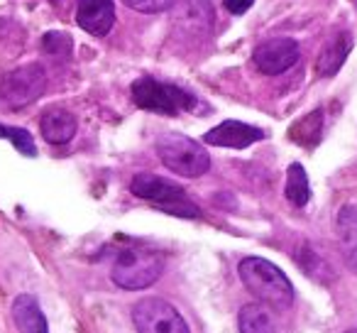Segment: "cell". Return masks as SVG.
<instances>
[{
  "label": "cell",
  "instance_id": "4",
  "mask_svg": "<svg viewBox=\"0 0 357 333\" xmlns=\"http://www.w3.org/2000/svg\"><path fill=\"white\" fill-rule=\"evenodd\" d=\"M157 154L169 172L178 177H204L211 170V154L196 140L181 133H167L157 140Z\"/></svg>",
  "mask_w": 357,
  "mask_h": 333
},
{
  "label": "cell",
  "instance_id": "5",
  "mask_svg": "<svg viewBox=\"0 0 357 333\" xmlns=\"http://www.w3.org/2000/svg\"><path fill=\"white\" fill-rule=\"evenodd\" d=\"M132 101L137 108L159 115H178L184 110H194L199 98L189 91L174 84H164L152 76H142L132 84Z\"/></svg>",
  "mask_w": 357,
  "mask_h": 333
},
{
  "label": "cell",
  "instance_id": "2",
  "mask_svg": "<svg viewBox=\"0 0 357 333\" xmlns=\"http://www.w3.org/2000/svg\"><path fill=\"white\" fill-rule=\"evenodd\" d=\"M162 272H164L162 253L149 248H123L113 260L110 279L120 289L137 292V289L152 287L162 277Z\"/></svg>",
  "mask_w": 357,
  "mask_h": 333
},
{
  "label": "cell",
  "instance_id": "22",
  "mask_svg": "<svg viewBox=\"0 0 357 333\" xmlns=\"http://www.w3.org/2000/svg\"><path fill=\"white\" fill-rule=\"evenodd\" d=\"M120 3H125L130 10L144 13V15H157V13H164L176 6L174 0H120Z\"/></svg>",
  "mask_w": 357,
  "mask_h": 333
},
{
  "label": "cell",
  "instance_id": "18",
  "mask_svg": "<svg viewBox=\"0 0 357 333\" xmlns=\"http://www.w3.org/2000/svg\"><path fill=\"white\" fill-rule=\"evenodd\" d=\"M289 204H294L296 209H303L311 199V184H308V175L301 164L294 162L287 170V186H284Z\"/></svg>",
  "mask_w": 357,
  "mask_h": 333
},
{
  "label": "cell",
  "instance_id": "12",
  "mask_svg": "<svg viewBox=\"0 0 357 333\" xmlns=\"http://www.w3.org/2000/svg\"><path fill=\"white\" fill-rule=\"evenodd\" d=\"M350 50H352V35L350 32L347 30L335 32V35L323 45L321 54H318V59H316L318 76H326V79L335 76L337 71H340V66L345 64Z\"/></svg>",
  "mask_w": 357,
  "mask_h": 333
},
{
  "label": "cell",
  "instance_id": "6",
  "mask_svg": "<svg viewBox=\"0 0 357 333\" xmlns=\"http://www.w3.org/2000/svg\"><path fill=\"white\" fill-rule=\"evenodd\" d=\"M47 89V74L40 64H27L8 71L0 79V105L8 110H20L35 103Z\"/></svg>",
  "mask_w": 357,
  "mask_h": 333
},
{
  "label": "cell",
  "instance_id": "25",
  "mask_svg": "<svg viewBox=\"0 0 357 333\" xmlns=\"http://www.w3.org/2000/svg\"><path fill=\"white\" fill-rule=\"evenodd\" d=\"M352 3H355V8H357V0H352Z\"/></svg>",
  "mask_w": 357,
  "mask_h": 333
},
{
  "label": "cell",
  "instance_id": "20",
  "mask_svg": "<svg viewBox=\"0 0 357 333\" xmlns=\"http://www.w3.org/2000/svg\"><path fill=\"white\" fill-rule=\"evenodd\" d=\"M298 265L303 267V272L311 274V277L318 279V282H331L333 279V269L328 267V265L323 262L313 250L303 248V255H298Z\"/></svg>",
  "mask_w": 357,
  "mask_h": 333
},
{
  "label": "cell",
  "instance_id": "13",
  "mask_svg": "<svg viewBox=\"0 0 357 333\" xmlns=\"http://www.w3.org/2000/svg\"><path fill=\"white\" fill-rule=\"evenodd\" d=\"M40 133L50 145H66L76 135V118L66 108H47L40 118Z\"/></svg>",
  "mask_w": 357,
  "mask_h": 333
},
{
  "label": "cell",
  "instance_id": "7",
  "mask_svg": "<svg viewBox=\"0 0 357 333\" xmlns=\"http://www.w3.org/2000/svg\"><path fill=\"white\" fill-rule=\"evenodd\" d=\"M132 323L137 333H191L178 309L159 297L139 299L132 306Z\"/></svg>",
  "mask_w": 357,
  "mask_h": 333
},
{
  "label": "cell",
  "instance_id": "23",
  "mask_svg": "<svg viewBox=\"0 0 357 333\" xmlns=\"http://www.w3.org/2000/svg\"><path fill=\"white\" fill-rule=\"evenodd\" d=\"M255 0H225V8H228L233 15H245V13L252 8Z\"/></svg>",
  "mask_w": 357,
  "mask_h": 333
},
{
  "label": "cell",
  "instance_id": "9",
  "mask_svg": "<svg viewBox=\"0 0 357 333\" xmlns=\"http://www.w3.org/2000/svg\"><path fill=\"white\" fill-rule=\"evenodd\" d=\"M215 25V10L208 0H181L174 6V30L186 37H208Z\"/></svg>",
  "mask_w": 357,
  "mask_h": 333
},
{
  "label": "cell",
  "instance_id": "14",
  "mask_svg": "<svg viewBox=\"0 0 357 333\" xmlns=\"http://www.w3.org/2000/svg\"><path fill=\"white\" fill-rule=\"evenodd\" d=\"M335 228H337V238H340L342 260H345L347 269L352 274H357V206L355 204H347L337 211Z\"/></svg>",
  "mask_w": 357,
  "mask_h": 333
},
{
  "label": "cell",
  "instance_id": "24",
  "mask_svg": "<svg viewBox=\"0 0 357 333\" xmlns=\"http://www.w3.org/2000/svg\"><path fill=\"white\" fill-rule=\"evenodd\" d=\"M345 333H357V328H350V331H345Z\"/></svg>",
  "mask_w": 357,
  "mask_h": 333
},
{
  "label": "cell",
  "instance_id": "11",
  "mask_svg": "<svg viewBox=\"0 0 357 333\" xmlns=\"http://www.w3.org/2000/svg\"><path fill=\"white\" fill-rule=\"evenodd\" d=\"M76 22L93 37H105L115 25L113 0H76Z\"/></svg>",
  "mask_w": 357,
  "mask_h": 333
},
{
  "label": "cell",
  "instance_id": "19",
  "mask_svg": "<svg viewBox=\"0 0 357 333\" xmlns=\"http://www.w3.org/2000/svg\"><path fill=\"white\" fill-rule=\"evenodd\" d=\"M0 140H8L17 152H22L25 157H35L37 154V145L32 140V135L25 128H13V125H3L0 123Z\"/></svg>",
  "mask_w": 357,
  "mask_h": 333
},
{
  "label": "cell",
  "instance_id": "15",
  "mask_svg": "<svg viewBox=\"0 0 357 333\" xmlns=\"http://www.w3.org/2000/svg\"><path fill=\"white\" fill-rule=\"evenodd\" d=\"M13 318L20 333H50L45 313L32 294H20L13 302Z\"/></svg>",
  "mask_w": 357,
  "mask_h": 333
},
{
  "label": "cell",
  "instance_id": "1",
  "mask_svg": "<svg viewBox=\"0 0 357 333\" xmlns=\"http://www.w3.org/2000/svg\"><path fill=\"white\" fill-rule=\"evenodd\" d=\"M245 289L272 309H289L294 304V284L274 262L264 258H245L238 267Z\"/></svg>",
  "mask_w": 357,
  "mask_h": 333
},
{
  "label": "cell",
  "instance_id": "3",
  "mask_svg": "<svg viewBox=\"0 0 357 333\" xmlns=\"http://www.w3.org/2000/svg\"><path fill=\"white\" fill-rule=\"evenodd\" d=\"M130 191L137 199L154 204L164 214L178 216V219H201V209L186 196V191L164 177L147 175V172L135 175V179L130 182Z\"/></svg>",
  "mask_w": 357,
  "mask_h": 333
},
{
  "label": "cell",
  "instance_id": "8",
  "mask_svg": "<svg viewBox=\"0 0 357 333\" xmlns=\"http://www.w3.org/2000/svg\"><path fill=\"white\" fill-rule=\"evenodd\" d=\"M298 54H301V50H298L296 40H291V37H274V40H267L255 47L252 61L262 74L279 76L296 64Z\"/></svg>",
  "mask_w": 357,
  "mask_h": 333
},
{
  "label": "cell",
  "instance_id": "21",
  "mask_svg": "<svg viewBox=\"0 0 357 333\" xmlns=\"http://www.w3.org/2000/svg\"><path fill=\"white\" fill-rule=\"evenodd\" d=\"M42 50L52 57H66L71 52V37L66 32H47L42 37Z\"/></svg>",
  "mask_w": 357,
  "mask_h": 333
},
{
  "label": "cell",
  "instance_id": "17",
  "mask_svg": "<svg viewBox=\"0 0 357 333\" xmlns=\"http://www.w3.org/2000/svg\"><path fill=\"white\" fill-rule=\"evenodd\" d=\"M323 135V110H311L289 128V138L301 147H316Z\"/></svg>",
  "mask_w": 357,
  "mask_h": 333
},
{
  "label": "cell",
  "instance_id": "10",
  "mask_svg": "<svg viewBox=\"0 0 357 333\" xmlns=\"http://www.w3.org/2000/svg\"><path fill=\"white\" fill-rule=\"evenodd\" d=\"M204 140L213 147H230V149H245L250 145L264 140V130L248 125L243 120H223L213 130L204 135Z\"/></svg>",
  "mask_w": 357,
  "mask_h": 333
},
{
  "label": "cell",
  "instance_id": "16",
  "mask_svg": "<svg viewBox=\"0 0 357 333\" xmlns=\"http://www.w3.org/2000/svg\"><path fill=\"white\" fill-rule=\"evenodd\" d=\"M240 333H274V318L267 304H245L238 313Z\"/></svg>",
  "mask_w": 357,
  "mask_h": 333
}]
</instances>
